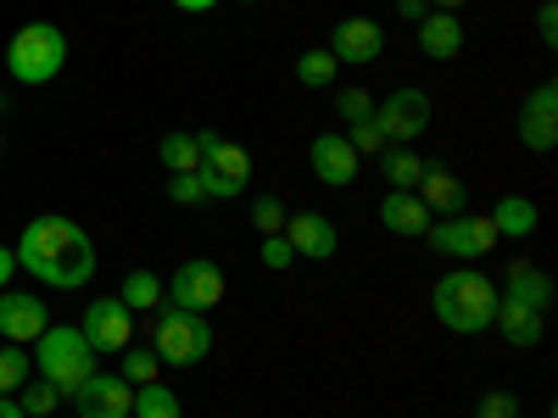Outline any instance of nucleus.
<instances>
[{"label": "nucleus", "instance_id": "f257e3e1", "mask_svg": "<svg viewBox=\"0 0 558 418\" xmlns=\"http://www.w3.org/2000/svg\"><path fill=\"white\" fill-rule=\"evenodd\" d=\"M17 268H28L39 285H51V291H78L96 279L101 257H96V241H89V229H78L73 218L62 212H45L34 218L23 235H17Z\"/></svg>", "mask_w": 558, "mask_h": 418}, {"label": "nucleus", "instance_id": "f03ea898", "mask_svg": "<svg viewBox=\"0 0 558 418\" xmlns=\"http://www.w3.org/2000/svg\"><path fill=\"white\" fill-rule=\"evenodd\" d=\"M436 323L452 335H481L492 330V318H497V285L481 273V268H452L436 279Z\"/></svg>", "mask_w": 558, "mask_h": 418}, {"label": "nucleus", "instance_id": "7ed1b4c3", "mask_svg": "<svg viewBox=\"0 0 558 418\" xmlns=\"http://www.w3.org/2000/svg\"><path fill=\"white\" fill-rule=\"evenodd\" d=\"M34 368H39V380H51L62 391V402L96 374V352L84 346L78 330H62V323H45V335L34 341Z\"/></svg>", "mask_w": 558, "mask_h": 418}, {"label": "nucleus", "instance_id": "20e7f679", "mask_svg": "<svg viewBox=\"0 0 558 418\" xmlns=\"http://www.w3.org/2000/svg\"><path fill=\"white\" fill-rule=\"evenodd\" d=\"M68 67V34L57 23H23L7 45V73L17 84H51Z\"/></svg>", "mask_w": 558, "mask_h": 418}, {"label": "nucleus", "instance_id": "39448f33", "mask_svg": "<svg viewBox=\"0 0 558 418\" xmlns=\"http://www.w3.org/2000/svg\"><path fill=\"white\" fill-rule=\"evenodd\" d=\"M196 151H202V190L207 201H235L246 196V184H252V157L235 146V139H223L218 128H196Z\"/></svg>", "mask_w": 558, "mask_h": 418}, {"label": "nucleus", "instance_id": "423d86ee", "mask_svg": "<svg viewBox=\"0 0 558 418\" xmlns=\"http://www.w3.org/2000/svg\"><path fill=\"white\" fill-rule=\"evenodd\" d=\"M151 352L168 362V368H196L213 357V323L207 312H179V307H157V323H151Z\"/></svg>", "mask_w": 558, "mask_h": 418}, {"label": "nucleus", "instance_id": "0eeeda50", "mask_svg": "<svg viewBox=\"0 0 558 418\" xmlns=\"http://www.w3.org/2000/svg\"><path fill=\"white\" fill-rule=\"evenodd\" d=\"M223 291H229L223 268L207 262V257H191V262H179V268L168 273L162 302H173L179 312H213V307L223 302Z\"/></svg>", "mask_w": 558, "mask_h": 418}, {"label": "nucleus", "instance_id": "6e6552de", "mask_svg": "<svg viewBox=\"0 0 558 418\" xmlns=\"http://www.w3.org/2000/svg\"><path fill=\"white\" fill-rule=\"evenodd\" d=\"M368 123L386 134V146H413V139L430 128V96L413 89V84H402V89H391L386 101H375V118Z\"/></svg>", "mask_w": 558, "mask_h": 418}, {"label": "nucleus", "instance_id": "1a4fd4ad", "mask_svg": "<svg viewBox=\"0 0 558 418\" xmlns=\"http://www.w3.org/2000/svg\"><path fill=\"white\" fill-rule=\"evenodd\" d=\"M425 241H430L441 257H486L502 235H497L492 212H452V218H441V223L425 229Z\"/></svg>", "mask_w": 558, "mask_h": 418}, {"label": "nucleus", "instance_id": "9d476101", "mask_svg": "<svg viewBox=\"0 0 558 418\" xmlns=\"http://www.w3.org/2000/svg\"><path fill=\"white\" fill-rule=\"evenodd\" d=\"M78 335H84V346L96 352V357H118L123 346H134V312L118 296H101V302L84 307Z\"/></svg>", "mask_w": 558, "mask_h": 418}, {"label": "nucleus", "instance_id": "9b49d317", "mask_svg": "<svg viewBox=\"0 0 558 418\" xmlns=\"http://www.w3.org/2000/svg\"><path fill=\"white\" fill-rule=\"evenodd\" d=\"M520 146L525 151H553L558 146V84L553 78H542L520 107Z\"/></svg>", "mask_w": 558, "mask_h": 418}, {"label": "nucleus", "instance_id": "f8f14e48", "mask_svg": "<svg viewBox=\"0 0 558 418\" xmlns=\"http://www.w3.org/2000/svg\"><path fill=\"white\" fill-rule=\"evenodd\" d=\"M68 402L78 407V418H129L134 413V385L123 374H89Z\"/></svg>", "mask_w": 558, "mask_h": 418}, {"label": "nucleus", "instance_id": "ddd939ff", "mask_svg": "<svg viewBox=\"0 0 558 418\" xmlns=\"http://www.w3.org/2000/svg\"><path fill=\"white\" fill-rule=\"evenodd\" d=\"M324 51H330L336 62H347V67H363V62H375L386 51V28L375 17H341L330 28V45H324Z\"/></svg>", "mask_w": 558, "mask_h": 418}, {"label": "nucleus", "instance_id": "4468645a", "mask_svg": "<svg viewBox=\"0 0 558 418\" xmlns=\"http://www.w3.org/2000/svg\"><path fill=\"white\" fill-rule=\"evenodd\" d=\"M357 151L347 146V134H313V146H307V168L318 173V184H330V190H347V184L357 179Z\"/></svg>", "mask_w": 558, "mask_h": 418}, {"label": "nucleus", "instance_id": "2eb2a0df", "mask_svg": "<svg viewBox=\"0 0 558 418\" xmlns=\"http://www.w3.org/2000/svg\"><path fill=\"white\" fill-rule=\"evenodd\" d=\"M286 241L302 262H330L336 246H341V229L324 218V212H291L286 218Z\"/></svg>", "mask_w": 558, "mask_h": 418}, {"label": "nucleus", "instance_id": "dca6fc26", "mask_svg": "<svg viewBox=\"0 0 558 418\" xmlns=\"http://www.w3.org/2000/svg\"><path fill=\"white\" fill-rule=\"evenodd\" d=\"M45 302H34L28 291H0V341L12 346H34L45 335Z\"/></svg>", "mask_w": 558, "mask_h": 418}, {"label": "nucleus", "instance_id": "f3484780", "mask_svg": "<svg viewBox=\"0 0 558 418\" xmlns=\"http://www.w3.org/2000/svg\"><path fill=\"white\" fill-rule=\"evenodd\" d=\"M418 57L425 62H452L463 51V23L452 12H430V17H418Z\"/></svg>", "mask_w": 558, "mask_h": 418}, {"label": "nucleus", "instance_id": "a211bd4d", "mask_svg": "<svg viewBox=\"0 0 558 418\" xmlns=\"http://www.w3.org/2000/svg\"><path fill=\"white\" fill-rule=\"evenodd\" d=\"M497 330H502V341L514 346V352H531V346H542V335H547V312H531V307H520V302H502L497 296Z\"/></svg>", "mask_w": 558, "mask_h": 418}, {"label": "nucleus", "instance_id": "6ab92c4d", "mask_svg": "<svg viewBox=\"0 0 558 418\" xmlns=\"http://www.w3.org/2000/svg\"><path fill=\"white\" fill-rule=\"evenodd\" d=\"M413 196L425 201L430 212H447V218H452V212H470V190H463V179L447 173L441 162L425 168V179H418V190H413Z\"/></svg>", "mask_w": 558, "mask_h": 418}, {"label": "nucleus", "instance_id": "aec40b11", "mask_svg": "<svg viewBox=\"0 0 558 418\" xmlns=\"http://www.w3.org/2000/svg\"><path fill=\"white\" fill-rule=\"evenodd\" d=\"M380 223L391 229V235L425 241V229H430V207L418 201L413 190H386V201H380Z\"/></svg>", "mask_w": 558, "mask_h": 418}, {"label": "nucleus", "instance_id": "412c9836", "mask_svg": "<svg viewBox=\"0 0 558 418\" xmlns=\"http://www.w3.org/2000/svg\"><path fill=\"white\" fill-rule=\"evenodd\" d=\"M502 302H520V307H531V312H547L553 307V279L542 273V268H531V262H514V273H508V291H497Z\"/></svg>", "mask_w": 558, "mask_h": 418}, {"label": "nucleus", "instance_id": "4be33fe9", "mask_svg": "<svg viewBox=\"0 0 558 418\" xmlns=\"http://www.w3.org/2000/svg\"><path fill=\"white\" fill-rule=\"evenodd\" d=\"M492 223H497V235L525 241V235H536L542 212H536V201H531V196H502V201L492 207Z\"/></svg>", "mask_w": 558, "mask_h": 418}, {"label": "nucleus", "instance_id": "5701e85b", "mask_svg": "<svg viewBox=\"0 0 558 418\" xmlns=\"http://www.w3.org/2000/svg\"><path fill=\"white\" fill-rule=\"evenodd\" d=\"M425 157H418L413 146H386L380 151V173H386V184L391 190H418V179H425Z\"/></svg>", "mask_w": 558, "mask_h": 418}, {"label": "nucleus", "instance_id": "b1692460", "mask_svg": "<svg viewBox=\"0 0 558 418\" xmlns=\"http://www.w3.org/2000/svg\"><path fill=\"white\" fill-rule=\"evenodd\" d=\"M129 418H184V402H179V391L151 380V385H134V413Z\"/></svg>", "mask_w": 558, "mask_h": 418}, {"label": "nucleus", "instance_id": "393cba45", "mask_svg": "<svg viewBox=\"0 0 558 418\" xmlns=\"http://www.w3.org/2000/svg\"><path fill=\"white\" fill-rule=\"evenodd\" d=\"M118 302H123L129 312H157V307H162V279H157L151 268H134V273L123 279Z\"/></svg>", "mask_w": 558, "mask_h": 418}, {"label": "nucleus", "instance_id": "a878e982", "mask_svg": "<svg viewBox=\"0 0 558 418\" xmlns=\"http://www.w3.org/2000/svg\"><path fill=\"white\" fill-rule=\"evenodd\" d=\"M157 157H162V168H168V173H196V168H202V151H196V134H184V128L162 134V146H157Z\"/></svg>", "mask_w": 558, "mask_h": 418}, {"label": "nucleus", "instance_id": "bb28decb", "mask_svg": "<svg viewBox=\"0 0 558 418\" xmlns=\"http://www.w3.org/2000/svg\"><path fill=\"white\" fill-rule=\"evenodd\" d=\"M296 78H302L307 89H330V84L341 78V62H336L330 51H302V57H296Z\"/></svg>", "mask_w": 558, "mask_h": 418}, {"label": "nucleus", "instance_id": "cd10ccee", "mask_svg": "<svg viewBox=\"0 0 558 418\" xmlns=\"http://www.w3.org/2000/svg\"><path fill=\"white\" fill-rule=\"evenodd\" d=\"M118 357H123V380H129V385H151V380L162 374V357H157L151 346H123Z\"/></svg>", "mask_w": 558, "mask_h": 418}, {"label": "nucleus", "instance_id": "c85d7f7f", "mask_svg": "<svg viewBox=\"0 0 558 418\" xmlns=\"http://www.w3.org/2000/svg\"><path fill=\"white\" fill-rule=\"evenodd\" d=\"M28 352L23 346H0V396H17L28 385Z\"/></svg>", "mask_w": 558, "mask_h": 418}, {"label": "nucleus", "instance_id": "c756f323", "mask_svg": "<svg viewBox=\"0 0 558 418\" xmlns=\"http://www.w3.org/2000/svg\"><path fill=\"white\" fill-rule=\"evenodd\" d=\"M17 407H23L28 418H51V413L62 407V391H57L51 380H39V385H23V391H17Z\"/></svg>", "mask_w": 558, "mask_h": 418}, {"label": "nucleus", "instance_id": "7c9ffc66", "mask_svg": "<svg viewBox=\"0 0 558 418\" xmlns=\"http://www.w3.org/2000/svg\"><path fill=\"white\" fill-rule=\"evenodd\" d=\"M286 201L279 196H257V207H252V223H257V235H286Z\"/></svg>", "mask_w": 558, "mask_h": 418}, {"label": "nucleus", "instance_id": "2f4dec72", "mask_svg": "<svg viewBox=\"0 0 558 418\" xmlns=\"http://www.w3.org/2000/svg\"><path fill=\"white\" fill-rule=\"evenodd\" d=\"M336 112H341V123H368L375 101H368V89H336Z\"/></svg>", "mask_w": 558, "mask_h": 418}, {"label": "nucleus", "instance_id": "473e14b6", "mask_svg": "<svg viewBox=\"0 0 558 418\" xmlns=\"http://www.w3.org/2000/svg\"><path fill=\"white\" fill-rule=\"evenodd\" d=\"M168 201H173V207H202V201H207L202 179H196V173H168Z\"/></svg>", "mask_w": 558, "mask_h": 418}, {"label": "nucleus", "instance_id": "72a5a7b5", "mask_svg": "<svg viewBox=\"0 0 558 418\" xmlns=\"http://www.w3.org/2000/svg\"><path fill=\"white\" fill-rule=\"evenodd\" d=\"M347 146H352L357 157H380V151H386V134H380L375 123H347Z\"/></svg>", "mask_w": 558, "mask_h": 418}, {"label": "nucleus", "instance_id": "f704fd0d", "mask_svg": "<svg viewBox=\"0 0 558 418\" xmlns=\"http://www.w3.org/2000/svg\"><path fill=\"white\" fill-rule=\"evenodd\" d=\"M475 418H520V396L514 391H486L475 402Z\"/></svg>", "mask_w": 558, "mask_h": 418}, {"label": "nucleus", "instance_id": "c9c22d12", "mask_svg": "<svg viewBox=\"0 0 558 418\" xmlns=\"http://www.w3.org/2000/svg\"><path fill=\"white\" fill-rule=\"evenodd\" d=\"M291 262H296V251H291L286 235H263V268H268V273H286Z\"/></svg>", "mask_w": 558, "mask_h": 418}, {"label": "nucleus", "instance_id": "e433bc0d", "mask_svg": "<svg viewBox=\"0 0 558 418\" xmlns=\"http://www.w3.org/2000/svg\"><path fill=\"white\" fill-rule=\"evenodd\" d=\"M536 34H542V45H558V7H553V0L536 7Z\"/></svg>", "mask_w": 558, "mask_h": 418}, {"label": "nucleus", "instance_id": "4c0bfd02", "mask_svg": "<svg viewBox=\"0 0 558 418\" xmlns=\"http://www.w3.org/2000/svg\"><path fill=\"white\" fill-rule=\"evenodd\" d=\"M12 273H17V251H12V246H0V291L12 285Z\"/></svg>", "mask_w": 558, "mask_h": 418}, {"label": "nucleus", "instance_id": "58836bf2", "mask_svg": "<svg viewBox=\"0 0 558 418\" xmlns=\"http://www.w3.org/2000/svg\"><path fill=\"white\" fill-rule=\"evenodd\" d=\"M397 12H402L408 23H418V17H430V0H397Z\"/></svg>", "mask_w": 558, "mask_h": 418}, {"label": "nucleus", "instance_id": "ea45409f", "mask_svg": "<svg viewBox=\"0 0 558 418\" xmlns=\"http://www.w3.org/2000/svg\"><path fill=\"white\" fill-rule=\"evenodd\" d=\"M173 7H179V12H191V17H196V12H213V7H218V0H173Z\"/></svg>", "mask_w": 558, "mask_h": 418}, {"label": "nucleus", "instance_id": "a19ab883", "mask_svg": "<svg viewBox=\"0 0 558 418\" xmlns=\"http://www.w3.org/2000/svg\"><path fill=\"white\" fill-rule=\"evenodd\" d=\"M0 418H28V413L17 407V396H0Z\"/></svg>", "mask_w": 558, "mask_h": 418}, {"label": "nucleus", "instance_id": "79ce46f5", "mask_svg": "<svg viewBox=\"0 0 558 418\" xmlns=\"http://www.w3.org/2000/svg\"><path fill=\"white\" fill-rule=\"evenodd\" d=\"M458 7H470V0H430V12H452V17H458Z\"/></svg>", "mask_w": 558, "mask_h": 418}, {"label": "nucleus", "instance_id": "37998d69", "mask_svg": "<svg viewBox=\"0 0 558 418\" xmlns=\"http://www.w3.org/2000/svg\"><path fill=\"white\" fill-rule=\"evenodd\" d=\"M241 7H257V0H241Z\"/></svg>", "mask_w": 558, "mask_h": 418}]
</instances>
